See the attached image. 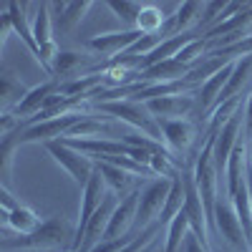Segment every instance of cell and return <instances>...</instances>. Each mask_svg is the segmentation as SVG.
<instances>
[{
  "label": "cell",
  "instance_id": "cell-4",
  "mask_svg": "<svg viewBox=\"0 0 252 252\" xmlns=\"http://www.w3.org/2000/svg\"><path fill=\"white\" fill-rule=\"evenodd\" d=\"M212 229L222 235V240L232 247L235 252H247L250 250V240L242 229V222L235 212L232 199H217L215 204V215H212Z\"/></svg>",
  "mask_w": 252,
  "mask_h": 252
},
{
  "label": "cell",
  "instance_id": "cell-35",
  "mask_svg": "<svg viewBox=\"0 0 252 252\" xmlns=\"http://www.w3.org/2000/svg\"><path fill=\"white\" fill-rule=\"evenodd\" d=\"M68 252H78V250H68Z\"/></svg>",
  "mask_w": 252,
  "mask_h": 252
},
{
  "label": "cell",
  "instance_id": "cell-13",
  "mask_svg": "<svg viewBox=\"0 0 252 252\" xmlns=\"http://www.w3.org/2000/svg\"><path fill=\"white\" fill-rule=\"evenodd\" d=\"M189 73H192V68L184 66V63H179L177 58L172 61H161L157 63V66L146 68L136 76V83H146V86H157V83H172V81H182L187 78Z\"/></svg>",
  "mask_w": 252,
  "mask_h": 252
},
{
  "label": "cell",
  "instance_id": "cell-6",
  "mask_svg": "<svg viewBox=\"0 0 252 252\" xmlns=\"http://www.w3.org/2000/svg\"><path fill=\"white\" fill-rule=\"evenodd\" d=\"M139 197H141V189H134V192L124 194L111 215L109 229H106V237L103 240H116V237H126L129 235L131 224H136V212H139Z\"/></svg>",
  "mask_w": 252,
  "mask_h": 252
},
{
  "label": "cell",
  "instance_id": "cell-21",
  "mask_svg": "<svg viewBox=\"0 0 252 252\" xmlns=\"http://www.w3.org/2000/svg\"><path fill=\"white\" fill-rule=\"evenodd\" d=\"M3 224L5 227H13L18 235H31L33 229H38L43 222H40V217L33 212L31 207L18 204L13 212H3Z\"/></svg>",
  "mask_w": 252,
  "mask_h": 252
},
{
  "label": "cell",
  "instance_id": "cell-36",
  "mask_svg": "<svg viewBox=\"0 0 252 252\" xmlns=\"http://www.w3.org/2000/svg\"><path fill=\"white\" fill-rule=\"evenodd\" d=\"M161 252H164V250H161Z\"/></svg>",
  "mask_w": 252,
  "mask_h": 252
},
{
  "label": "cell",
  "instance_id": "cell-31",
  "mask_svg": "<svg viewBox=\"0 0 252 252\" xmlns=\"http://www.w3.org/2000/svg\"><path fill=\"white\" fill-rule=\"evenodd\" d=\"M245 136L252 139V89H250V96L245 101Z\"/></svg>",
  "mask_w": 252,
  "mask_h": 252
},
{
  "label": "cell",
  "instance_id": "cell-26",
  "mask_svg": "<svg viewBox=\"0 0 252 252\" xmlns=\"http://www.w3.org/2000/svg\"><path fill=\"white\" fill-rule=\"evenodd\" d=\"M240 109H242V96H235V98H227V101L217 103L215 111H212V116H209V131L222 129L229 119L240 114Z\"/></svg>",
  "mask_w": 252,
  "mask_h": 252
},
{
  "label": "cell",
  "instance_id": "cell-27",
  "mask_svg": "<svg viewBox=\"0 0 252 252\" xmlns=\"http://www.w3.org/2000/svg\"><path fill=\"white\" fill-rule=\"evenodd\" d=\"M109 8L116 13V18L121 20V23L136 28V20H139V13H141L144 3H131V0H111Z\"/></svg>",
  "mask_w": 252,
  "mask_h": 252
},
{
  "label": "cell",
  "instance_id": "cell-10",
  "mask_svg": "<svg viewBox=\"0 0 252 252\" xmlns=\"http://www.w3.org/2000/svg\"><path fill=\"white\" fill-rule=\"evenodd\" d=\"M56 91H58V81H56V78L38 83V86L28 89V94L23 96V101H20L10 114H13V116H18V119H20V116L33 119V116H38L40 111H43V106L48 103V98H51Z\"/></svg>",
  "mask_w": 252,
  "mask_h": 252
},
{
  "label": "cell",
  "instance_id": "cell-9",
  "mask_svg": "<svg viewBox=\"0 0 252 252\" xmlns=\"http://www.w3.org/2000/svg\"><path fill=\"white\" fill-rule=\"evenodd\" d=\"M242 116L245 114H237L229 119L222 129H217V139H215V166H217V172L224 174V166L229 161V157H232V152L237 149V139H240V129H245V124H242Z\"/></svg>",
  "mask_w": 252,
  "mask_h": 252
},
{
  "label": "cell",
  "instance_id": "cell-19",
  "mask_svg": "<svg viewBox=\"0 0 252 252\" xmlns=\"http://www.w3.org/2000/svg\"><path fill=\"white\" fill-rule=\"evenodd\" d=\"M28 94V89L20 83V78L10 71H3L0 73V103H3V111L10 114L20 101H23V96Z\"/></svg>",
  "mask_w": 252,
  "mask_h": 252
},
{
  "label": "cell",
  "instance_id": "cell-17",
  "mask_svg": "<svg viewBox=\"0 0 252 252\" xmlns=\"http://www.w3.org/2000/svg\"><path fill=\"white\" fill-rule=\"evenodd\" d=\"M8 5V13H10V20H13V31L23 38V43L28 46V51L35 56V61L40 63V48L35 43V38H33V26L28 23V3H5Z\"/></svg>",
  "mask_w": 252,
  "mask_h": 252
},
{
  "label": "cell",
  "instance_id": "cell-5",
  "mask_svg": "<svg viewBox=\"0 0 252 252\" xmlns=\"http://www.w3.org/2000/svg\"><path fill=\"white\" fill-rule=\"evenodd\" d=\"M169 189H172V179H154L141 189V197H139V212H136V224L141 229L152 227L159 222L161 217V209L166 204V197H169Z\"/></svg>",
  "mask_w": 252,
  "mask_h": 252
},
{
  "label": "cell",
  "instance_id": "cell-11",
  "mask_svg": "<svg viewBox=\"0 0 252 252\" xmlns=\"http://www.w3.org/2000/svg\"><path fill=\"white\" fill-rule=\"evenodd\" d=\"M235 63L237 61H232V63H227V66L222 68V71H217L215 76H209L204 83H202V89H199V98H197V109L204 114V111H215V106L220 103V96H222V91H224V86H227V81H229V76H232V71H235Z\"/></svg>",
  "mask_w": 252,
  "mask_h": 252
},
{
  "label": "cell",
  "instance_id": "cell-20",
  "mask_svg": "<svg viewBox=\"0 0 252 252\" xmlns=\"http://www.w3.org/2000/svg\"><path fill=\"white\" fill-rule=\"evenodd\" d=\"M96 169L101 172V177H103V179H106L109 192H114V194H129V192H134V189H131L134 174L124 172L121 166L109 164V161H96Z\"/></svg>",
  "mask_w": 252,
  "mask_h": 252
},
{
  "label": "cell",
  "instance_id": "cell-8",
  "mask_svg": "<svg viewBox=\"0 0 252 252\" xmlns=\"http://www.w3.org/2000/svg\"><path fill=\"white\" fill-rule=\"evenodd\" d=\"M157 121L164 119H184L192 109H197V98L192 94H182V96H161V98H152L144 103Z\"/></svg>",
  "mask_w": 252,
  "mask_h": 252
},
{
  "label": "cell",
  "instance_id": "cell-23",
  "mask_svg": "<svg viewBox=\"0 0 252 252\" xmlns=\"http://www.w3.org/2000/svg\"><path fill=\"white\" fill-rule=\"evenodd\" d=\"M192 232V224H189V217L182 212L166 224V240H164V252H182L187 235Z\"/></svg>",
  "mask_w": 252,
  "mask_h": 252
},
{
  "label": "cell",
  "instance_id": "cell-7",
  "mask_svg": "<svg viewBox=\"0 0 252 252\" xmlns=\"http://www.w3.org/2000/svg\"><path fill=\"white\" fill-rule=\"evenodd\" d=\"M144 33L136 31V28H129V31H114V33H101V35H94L89 40V48L101 53V56H109V58H116L121 53L129 51L136 40L141 38Z\"/></svg>",
  "mask_w": 252,
  "mask_h": 252
},
{
  "label": "cell",
  "instance_id": "cell-34",
  "mask_svg": "<svg viewBox=\"0 0 252 252\" xmlns=\"http://www.w3.org/2000/svg\"><path fill=\"white\" fill-rule=\"evenodd\" d=\"M250 252H252V237H250Z\"/></svg>",
  "mask_w": 252,
  "mask_h": 252
},
{
  "label": "cell",
  "instance_id": "cell-24",
  "mask_svg": "<svg viewBox=\"0 0 252 252\" xmlns=\"http://www.w3.org/2000/svg\"><path fill=\"white\" fill-rule=\"evenodd\" d=\"M31 26H33V38H35V43L38 48H43L48 43H53V26H51V3H38L35 5V15L31 20Z\"/></svg>",
  "mask_w": 252,
  "mask_h": 252
},
{
  "label": "cell",
  "instance_id": "cell-25",
  "mask_svg": "<svg viewBox=\"0 0 252 252\" xmlns=\"http://www.w3.org/2000/svg\"><path fill=\"white\" fill-rule=\"evenodd\" d=\"M109 131H111L109 124H103L94 116H86V119H81L63 139H101V134H109Z\"/></svg>",
  "mask_w": 252,
  "mask_h": 252
},
{
  "label": "cell",
  "instance_id": "cell-22",
  "mask_svg": "<svg viewBox=\"0 0 252 252\" xmlns=\"http://www.w3.org/2000/svg\"><path fill=\"white\" fill-rule=\"evenodd\" d=\"M166 15L161 13V8H157L154 3H144L141 13H139V20H136V31H141L144 35H164V28H166Z\"/></svg>",
  "mask_w": 252,
  "mask_h": 252
},
{
  "label": "cell",
  "instance_id": "cell-28",
  "mask_svg": "<svg viewBox=\"0 0 252 252\" xmlns=\"http://www.w3.org/2000/svg\"><path fill=\"white\" fill-rule=\"evenodd\" d=\"M121 141L126 146H131V149H144V152H152V154H159V152H169L161 141H154L149 136H144V134H124Z\"/></svg>",
  "mask_w": 252,
  "mask_h": 252
},
{
  "label": "cell",
  "instance_id": "cell-2",
  "mask_svg": "<svg viewBox=\"0 0 252 252\" xmlns=\"http://www.w3.org/2000/svg\"><path fill=\"white\" fill-rule=\"evenodd\" d=\"M98 111L111 114V116L121 119L124 124L139 129L144 136H149V139L164 144V134H161L159 121L146 111V106H141V103H134V101H109V103H98Z\"/></svg>",
  "mask_w": 252,
  "mask_h": 252
},
{
  "label": "cell",
  "instance_id": "cell-16",
  "mask_svg": "<svg viewBox=\"0 0 252 252\" xmlns=\"http://www.w3.org/2000/svg\"><path fill=\"white\" fill-rule=\"evenodd\" d=\"M245 174H247V146L237 144V149L229 157L227 166H224V187H227V199H232L240 187L245 184Z\"/></svg>",
  "mask_w": 252,
  "mask_h": 252
},
{
  "label": "cell",
  "instance_id": "cell-14",
  "mask_svg": "<svg viewBox=\"0 0 252 252\" xmlns=\"http://www.w3.org/2000/svg\"><path fill=\"white\" fill-rule=\"evenodd\" d=\"M202 15H204V3L187 0V3L177 5V13L169 18V23H166L164 33H172V35H179V31L182 33H189L194 23H202Z\"/></svg>",
  "mask_w": 252,
  "mask_h": 252
},
{
  "label": "cell",
  "instance_id": "cell-30",
  "mask_svg": "<svg viewBox=\"0 0 252 252\" xmlns=\"http://www.w3.org/2000/svg\"><path fill=\"white\" fill-rule=\"evenodd\" d=\"M18 204H20V202L13 199L10 189H8V187H0V207H3V212H13Z\"/></svg>",
  "mask_w": 252,
  "mask_h": 252
},
{
  "label": "cell",
  "instance_id": "cell-1",
  "mask_svg": "<svg viewBox=\"0 0 252 252\" xmlns=\"http://www.w3.org/2000/svg\"><path fill=\"white\" fill-rule=\"evenodd\" d=\"M76 242V224H71L63 215L48 217L38 229L31 235H18V237H5L0 242L3 252H38V250H61L68 252L73 250Z\"/></svg>",
  "mask_w": 252,
  "mask_h": 252
},
{
  "label": "cell",
  "instance_id": "cell-12",
  "mask_svg": "<svg viewBox=\"0 0 252 252\" xmlns=\"http://www.w3.org/2000/svg\"><path fill=\"white\" fill-rule=\"evenodd\" d=\"M161 134H164V144L169 146V152H187L194 141V124L189 119H164L159 121Z\"/></svg>",
  "mask_w": 252,
  "mask_h": 252
},
{
  "label": "cell",
  "instance_id": "cell-18",
  "mask_svg": "<svg viewBox=\"0 0 252 252\" xmlns=\"http://www.w3.org/2000/svg\"><path fill=\"white\" fill-rule=\"evenodd\" d=\"M94 58L81 53V51H61L58 58L53 61V78L58 83H63V78L66 76H76L83 66H89Z\"/></svg>",
  "mask_w": 252,
  "mask_h": 252
},
{
  "label": "cell",
  "instance_id": "cell-32",
  "mask_svg": "<svg viewBox=\"0 0 252 252\" xmlns=\"http://www.w3.org/2000/svg\"><path fill=\"white\" fill-rule=\"evenodd\" d=\"M245 182H247V192H250V204H252V166H250V154H247V174H245Z\"/></svg>",
  "mask_w": 252,
  "mask_h": 252
},
{
  "label": "cell",
  "instance_id": "cell-3",
  "mask_svg": "<svg viewBox=\"0 0 252 252\" xmlns=\"http://www.w3.org/2000/svg\"><path fill=\"white\" fill-rule=\"evenodd\" d=\"M43 146H46V152L53 157V161L61 164V169H66V174H68L81 189L89 184V179H91L94 172H96V161H94L91 157L71 149V146L63 144L61 139L48 141V144H43Z\"/></svg>",
  "mask_w": 252,
  "mask_h": 252
},
{
  "label": "cell",
  "instance_id": "cell-33",
  "mask_svg": "<svg viewBox=\"0 0 252 252\" xmlns=\"http://www.w3.org/2000/svg\"><path fill=\"white\" fill-rule=\"evenodd\" d=\"M247 154H250V166H252V139H250V146H247Z\"/></svg>",
  "mask_w": 252,
  "mask_h": 252
},
{
  "label": "cell",
  "instance_id": "cell-15",
  "mask_svg": "<svg viewBox=\"0 0 252 252\" xmlns=\"http://www.w3.org/2000/svg\"><path fill=\"white\" fill-rule=\"evenodd\" d=\"M91 8L94 3H89V0H83V3H51V10L56 13V26L61 33H73Z\"/></svg>",
  "mask_w": 252,
  "mask_h": 252
},
{
  "label": "cell",
  "instance_id": "cell-29",
  "mask_svg": "<svg viewBox=\"0 0 252 252\" xmlns=\"http://www.w3.org/2000/svg\"><path fill=\"white\" fill-rule=\"evenodd\" d=\"M182 252H209V247L202 242V240H197L192 232L187 235V240H184V247H182Z\"/></svg>",
  "mask_w": 252,
  "mask_h": 252
}]
</instances>
